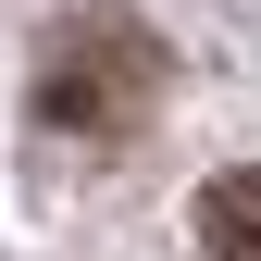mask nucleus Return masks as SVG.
<instances>
[{
  "instance_id": "f257e3e1",
  "label": "nucleus",
  "mask_w": 261,
  "mask_h": 261,
  "mask_svg": "<svg viewBox=\"0 0 261 261\" xmlns=\"http://www.w3.org/2000/svg\"><path fill=\"white\" fill-rule=\"evenodd\" d=\"M162 87H174V50H162L124 0L50 13V38H38V124L50 137L112 149V137H137V124L162 112Z\"/></svg>"
},
{
  "instance_id": "f03ea898",
  "label": "nucleus",
  "mask_w": 261,
  "mask_h": 261,
  "mask_svg": "<svg viewBox=\"0 0 261 261\" xmlns=\"http://www.w3.org/2000/svg\"><path fill=\"white\" fill-rule=\"evenodd\" d=\"M199 249L212 261H261V162H224L199 187Z\"/></svg>"
}]
</instances>
